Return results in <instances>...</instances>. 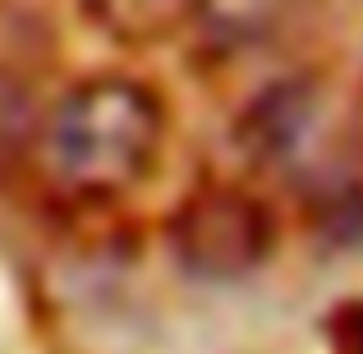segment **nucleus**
I'll use <instances>...</instances> for the list:
<instances>
[{"label":"nucleus","instance_id":"nucleus-2","mask_svg":"<svg viewBox=\"0 0 363 354\" xmlns=\"http://www.w3.org/2000/svg\"><path fill=\"white\" fill-rule=\"evenodd\" d=\"M276 221L267 203L235 184H203L170 216V248L203 281H244L272 258Z\"/></svg>","mask_w":363,"mask_h":354},{"label":"nucleus","instance_id":"nucleus-1","mask_svg":"<svg viewBox=\"0 0 363 354\" xmlns=\"http://www.w3.org/2000/svg\"><path fill=\"white\" fill-rule=\"evenodd\" d=\"M166 143V106L138 79L101 74L69 88L37 129V152L55 189L106 203L152 175Z\"/></svg>","mask_w":363,"mask_h":354},{"label":"nucleus","instance_id":"nucleus-3","mask_svg":"<svg viewBox=\"0 0 363 354\" xmlns=\"http://www.w3.org/2000/svg\"><path fill=\"white\" fill-rule=\"evenodd\" d=\"M303 0H194L198 23L216 46H257L290 28Z\"/></svg>","mask_w":363,"mask_h":354},{"label":"nucleus","instance_id":"nucleus-4","mask_svg":"<svg viewBox=\"0 0 363 354\" xmlns=\"http://www.w3.org/2000/svg\"><path fill=\"white\" fill-rule=\"evenodd\" d=\"M37 129H42V116H37L33 92L18 79L0 74V175H9L37 148Z\"/></svg>","mask_w":363,"mask_h":354},{"label":"nucleus","instance_id":"nucleus-5","mask_svg":"<svg viewBox=\"0 0 363 354\" xmlns=\"http://www.w3.org/2000/svg\"><path fill=\"white\" fill-rule=\"evenodd\" d=\"M327 336H331V354H363V304H345L327 322Z\"/></svg>","mask_w":363,"mask_h":354}]
</instances>
